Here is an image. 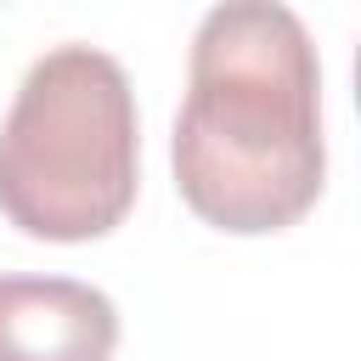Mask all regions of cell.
<instances>
[{
    "label": "cell",
    "mask_w": 361,
    "mask_h": 361,
    "mask_svg": "<svg viewBox=\"0 0 361 361\" xmlns=\"http://www.w3.org/2000/svg\"><path fill=\"white\" fill-rule=\"evenodd\" d=\"M175 186L231 237L299 226L327 180L322 62L282 0H220L192 34L175 118Z\"/></svg>",
    "instance_id": "1"
},
{
    "label": "cell",
    "mask_w": 361,
    "mask_h": 361,
    "mask_svg": "<svg viewBox=\"0 0 361 361\" xmlns=\"http://www.w3.org/2000/svg\"><path fill=\"white\" fill-rule=\"evenodd\" d=\"M141 186V118L118 56L45 51L0 118V214L39 243H90L124 226Z\"/></svg>",
    "instance_id": "2"
},
{
    "label": "cell",
    "mask_w": 361,
    "mask_h": 361,
    "mask_svg": "<svg viewBox=\"0 0 361 361\" xmlns=\"http://www.w3.org/2000/svg\"><path fill=\"white\" fill-rule=\"evenodd\" d=\"M118 305L73 276H0V361H113Z\"/></svg>",
    "instance_id": "3"
}]
</instances>
